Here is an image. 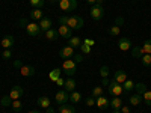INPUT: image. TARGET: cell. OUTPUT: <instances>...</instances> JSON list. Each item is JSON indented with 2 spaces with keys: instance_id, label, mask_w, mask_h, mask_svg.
<instances>
[{
  "instance_id": "cell-1",
  "label": "cell",
  "mask_w": 151,
  "mask_h": 113,
  "mask_svg": "<svg viewBox=\"0 0 151 113\" xmlns=\"http://www.w3.org/2000/svg\"><path fill=\"white\" fill-rule=\"evenodd\" d=\"M62 71H64V74H67L68 77H73L76 74V71H77V62L74 59H65L64 64H62Z\"/></svg>"
},
{
  "instance_id": "cell-2",
  "label": "cell",
  "mask_w": 151,
  "mask_h": 113,
  "mask_svg": "<svg viewBox=\"0 0 151 113\" xmlns=\"http://www.w3.org/2000/svg\"><path fill=\"white\" fill-rule=\"evenodd\" d=\"M83 24H85V21H83V18H82V17H79V15L68 17V23H67V26H68V27H71L73 30H79V29H82V27H83Z\"/></svg>"
},
{
  "instance_id": "cell-3",
  "label": "cell",
  "mask_w": 151,
  "mask_h": 113,
  "mask_svg": "<svg viewBox=\"0 0 151 113\" xmlns=\"http://www.w3.org/2000/svg\"><path fill=\"white\" fill-rule=\"evenodd\" d=\"M77 5H79L77 0H59V8L64 12H73L77 8Z\"/></svg>"
},
{
  "instance_id": "cell-4",
  "label": "cell",
  "mask_w": 151,
  "mask_h": 113,
  "mask_svg": "<svg viewBox=\"0 0 151 113\" xmlns=\"http://www.w3.org/2000/svg\"><path fill=\"white\" fill-rule=\"evenodd\" d=\"M107 91H109V94L113 95V97H121L122 92H124V87H122V84L116 83L115 80H112V82L109 83V86H107Z\"/></svg>"
},
{
  "instance_id": "cell-5",
  "label": "cell",
  "mask_w": 151,
  "mask_h": 113,
  "mask_svg": "<svg viewBox=\"0 0 151 113\" xmlns=\"http://www.w3.org/2000/svg\"><path fill=\"white\" fill-rule=\"evenodd\" d=\"M89 14H91V18L95 20V21H100L103 17H104V9L101 5H92V8L89 9Z\"/></svg>"
},
{
  "instance_id": "cell-6",
  "label": "cell",
  "mask_w": 151,
  "mask_h": 113,
  "mask_svg": "<svg viewBox=\"0 0 151 113\" xmlns=\"http://www.w3.org/2000/svg\"><path fill=\"white\" fill-rule=\"evenodd\" d=\"M26 32H27V35H30V36H38V35H41V29H40V24L38 23H35V21H32V23H27L26 24Z\"/></svg>"
},
{
  "instance_id": "cell-7",
  "label": "cell",
  "mask_w": 151,
  "mask_h": 113,
  "mask_svg": "<svg viewBox=\"0 0 151 113\" xmlns=\"http://www.w3.org/2000/svg\"><path fill=\"white\" fill-rule=\"evenodd\" d=\"M74 54H76V51H74V48L73 47H70V45H64L60 50H59V56L62 57V59H73L74 57Z\"/></svg>"
},
{
  "instance_id": "cell-8",
  "label": "cell",
  "mask_w": 151,
  "mask_h": 113,
  "mask_svg": "<svg viewBox=\"0 0 151 113\" xmlns=\"http://www.w3.org/2000/svg\"><path fill=\"white\" fill-rule=\"evenodd\" d=\"M55 99H56V103L59 106H62V104H65L67 101H70V94L65 89L64 91H58L56 95H55Z\"/></svg>"
},
{
  "instance_id": "cell-9",
  "label": "cell",
  "mask_w": 151,
  "mask_h": 113,
  "mask_svg": "<svg viewBox=\"0 0 151 113\" xmlns=\"http://www.w3.org/2000/svg\"><path fill=\"white\" fill-rule=\"evenodd\" d=\"M95 106H97L100 110H106L107 107H110V99L106 98L104 95H101V97L95 98Z\"/></svg>"
},
{
  "instance_id": "cell-10",
  "label": "cell",
  "mask_w": 151,
  "mask_h": 113,
  "mask_svg": "<svg viewBox=\"0 0 151 113\" xmlns=\"http://www.w3.org/2000/svg\"><path fill=\"white\" fill-rule=\"evenodd\" d=\"M58 32H59V36L60 38H65V39H70V38L73 36V29L68 27L67 24H60Z\"/></svg>"
},
{
  "instance_id": "cell-11",
  "label": "cell",
  "mask_w": 151,
  "mask_h": 113,
  "mask_svg": "<svg viewBox=\"0 0 151 113\" xmlns=\"http://www.w3.org/2000/svg\"><path fill=\"white\" fill-rule=\"evenodd\" d=\"M23 87L20 86V84H15V86H12V89L9 91V97L12 98V101L14 99H20L21 97H23Z\"/></svg>"
},
{
  "instance_id": "cell-12",
  "label": "cell",
  "mask_w": 151,
  "mask_h": 113,
  "mask_svg": "<svg viewBox=\"0 0 151 113\" xmlns=\"http://www.w3.org/2000/svg\"><path fill=\"white\" fill-rule=\"evenodd\" d=\"M0 45H2L3 48H9V50H11L12 47L15 45V38L12 36V35H5L3 39L0 41Z\"/></svg>"
},
{
  "instance_id": "cell-13",
  "label": "cell",
  "mask_w": 151,
  "mask_h": 113,
  "mask_svg": "<svg viewBox=\"0 0 151 113\" xmlns=\"http://www.w3.org/2000/svg\"><path fill=\"white\" fill-rule=\"evenodd\" d=\"M118 48L121 50V51H129V50L132 48V41H130V38H127V36L119 38V41H118Z\"/></svg>"
},
{
  "instance_id": "cell-14",
  "label": "cell",
  "mask_w": 151,
  "mask_h": 113,
  "mask_svg": "<svg viewBox=\"0 0 151 113\" xmlns=\"http://www.w3.org/2000/svg\"><path fill=\"white\" fill-rule=\"evenodd\" d=\"M113 80H115L116 83L122 84L125 80H127V74H125V71L122 69H116L115 72H113Z\"/></svg>"
},
{
  "instance_id": "cell-15",
  "label": "cell",
  "mask_w": 151,
  "mask_h": 113,
  "mask_svg": "<svg viewBox=\"0 0 151 113\" xmlns=\"http://www.w3.org/2000/svg\"><path fill=\"white\" fill-rule=\"evenodd\" d=\"M52 20L50 18H47V17H42L41 20H40V29H41V32H47L48 29H52Z\"/></svg>"
},
{
  "instance_id": "cell-16",
  "label": "cell",
  "mask_w": 151,
  "mask_h": 113,
  "mask_svg": "<svg viewBox=\"0 0 151 113\" xmlns=\"http://www.w3.org/2000/svg\"><path fill=\"white\" fill-rule=\"evenodd\" d=\"M20 72H21V75H24V77H32V75H35V68L30 67V65H21Z\"/></svg>"
},
{
  "instance_id": "cell-17",
  "label": "cell",
  "mask_w": 151,
  "mask_h": 113,
  "mask_svg": "<svg viewBox=\"0 0 151 113\" xmlns=\"http://www.w3.org/2000/svg\"><path fill=\"white\" fill-rule=\"evenodd\" d=\"M122 106H124V101H122L121 97H113V98L110 99V107H112L113 110H119Z\"/></svg>"
},
{
  "instance_id": "cell-18",
  "label": "cell",
  "mask_w": 151,
  "mask_h": 113,
  "mask_svg": "<svg viewBox=\"0 0 151 113\" xmlns=\"http://www.w3.org/2000/svg\"><path fill=\"white\" fill-rule=\"evenodd\" d=\"M64 89L70 94V92H73V91H76V80L73 79V77H68L67 80H65V83H64Z\"/></svg>"
},
{
  "instance_id": "cell-19",
  "label": "cell",
  "mask_w": 151,
  "mask_h": 113,
  "mask_svg": "<svg viewBox=\"0 0 151 113\" xmlns=\"http://www.w3.org/2000/svg\"><path fill=\"white\" fill-rule=\"evenodd\" d=\"M130 51H132V56H133V57L139 59V60H141V57L145 54V53L142 51V47H141V45H132Z\"/></svg>"
},
{
  "instance_id": "cell-20",
  "label": "cell",
  "mask_w": 151,
  "mask_h": 113,
  "mask_svg": "<svg viewBox=\"0 0 151 113\" xmlns=\"http://www.w3.org/2000/svg\"><path fill=\"white\" fill-rule=\"evenodd\" d=\"M44 36L47 38L48 41H56L58 38H59V32H58L56 29L52 27V29H48L47 32H44Z\"/></svg>"
},
{
  "instance_id": "cell-21",
  "label": "cell",
  "mask_w": 151,
  "mask_h": 113,
  "mask_svg": "<svg viewBox=\"0 0 151 113\" xmlns=\"http://www.w3.org/2000/svg\"><path fill=\"white\" fill-rule=\"evenodd\" d=\"M36 103H38V106L40 107H42V109H47V107H50V98L47 97V95H41L40 98L36 99Z\"/></svg>"
},
{
  "instance_id": "cell-22",
  "label": "cell",
  "mask_w": 151,
  "mask_h": 113,
  "mask_svg": "<svg viewBox=\"0 0 151 113\" xmlns=\"http://www.w3.org/2000/svg\"><path fill=\"white\" fill-rule=\"evenodd\" d=\"M142 101H144V98H142V95H139V94H133V95H130V98H129L130 106H139Z\"/></svg>"
},
{
  "instance_id": "cell-23",
  "label": "cell",
  "mask_w": 151,
  "mask_h": 113,
  "mask_svg": "<svg viewBox=\"0 0 151 113\" xmlns=\"http://www.w3.org/2000/svg\"><path fill=\"white\" fill-rule=\"evenodd\" d=\"M68 45L73 47L74 50H76V48H80V45H82V39H80L79 36H71L70 39H68Z\"/></svg>"
},
{
  "instance_id": "cell-24",
  "label": "cell",
  "mask_w": 151,
  "mask_h": 113,
  "mask_svg": "<svg viewBox=\"0 0 151 113\" xmlns=\"http://www.w3.org/2000/svg\"><path fill=\"white\" fill-rule=\"evenodd\" d=\"M29 17H30L32 20H35V21H40V20L44 17L42 9H32V11H30V14H29Z\"/></svg>"
},
{
  "instance_id": "cell-25",
  "label": "cell",
  "mask_w": 151,
  "mask_h": 113,
  "mask_svg": "<svg viewBox=\"0 0 151 113\" xmlns=\"http://www.w3.org/2000/svg\"><path fill=\"white\" fill-rule=\"evenodd\" d=\"M62 75V68H55V69H52L50 71V74H48V79L52 80V82H56L59 77Z\"/></svg>"
},
{
  "instance_id": "cell-26",
  "label": "cell",
  "mask_w": 151,
  "mask_h": 113,
  "mask_svg": "<svg viewBox=\"0 0 151 113\" xmlns=\"http://www.w3.org/2000/svg\"><path fill=\"white\" fill-rule=\"evenodd\" d=\"M59 113H76V107L65 103V104L59 106Z\"/></svg>"
},
{
  "instance_id": "cell-27",
  "label": "cell",
  "mask_w": 151,
  "mask_h": 113,
  "mask_svg": "<svg viewBox=\"0 0 151 113\" xmlns=\"http://www.w3.org/2000/svg\"><path fill=\"white\" fill-rule=\"evenodd\" d=\"M80 99H82V94H80V92H77V91L70 92V101H71L73 104H77Z\"/></svg>"
},
{
  "instance_id": "cell-28",
  "label": "cell",
  "mask_w": 151,
  "mask_h": 113,
  "mask_svg": "<svg viewBox=\"0 0 151 113\" xmlns=\"http://www.w3.org/2000/svg\"><path fill=\"white\" fill-rule=\"evenodd\" d=\"M122 87H124V92H133L134 91V82L127 79L122 83Z\"/></svg>"
},
{
  "instance_id": "cell-29",
  "label": "cell",
  "mask_w": 151,
  "mask_h": 113,
  "mask_svg": "<svg viewBox=\"0 0 151 113\" xmlns=\"http://www.w3.org/2000/svg\"><path fill=\"white\" fill-rule=\"evenodd\" d=\"M11 104H12V98L9 97V94H8V95H3L2 99H0V106H3V107H11Z\"/></svg>"
},
{
  "instance_id": "cell-30",
  "label": "cell",
  "mask_w": 151,
  "mask_h": 113,
  "mask_svg": "<svg viewBox=\"0 0 151 113\" xmlns=\"http://www.w3.org/2000/svg\"><path fill=\"white\" fill-rule=\"evenodd\" d=\"M107 32H109V35H110V36H118V35L121 33V27H119V26H116V24H112V26L109 27V30H107Z\"/></svg>"
},
{
  "instance_id": "cell-31",
  "label": "cell",
  "mask_w": 151,
  "mask_h": 113,
  "mask_svg": "<svg viewBox=\"0 0 151 113\" xmlns=\"http://www.w3.org/2000/svg\"><path fill=\"white\" fill-rule=\"evenodd\" d=\"M134 91H136V94H139V95H144L148 89H147V86L144 84V83H136L134 84Z\"/></svg>"
},
{
  "instance_id": "cell-32",
  "label": "cell",
  "mask_w": 151,
  "mask_h": 113,
  "mask_svg": "<svg viewBox=\"0 0 151 113\" xmlns=\"http://www.w3.org/2000/svg\"><path fill=\"white\" fill-rule=\"evenodd\" d=\"M44 2L45 0H29V3L33 9H41L44 6Z\"/></svg>"
},
{
  "instance_id": "cell-33",
  "label": "cell",
  "mask_w": 151,
  "mask_h": 113,
  "mask_svg": "<svg viewBox=\"0 0 151 113\" xmlns=\"http://www.w3.org/2000/svg\"><path fill=\"white\" fill-rule=\"evenodd\" d=\"M104 94V91H103V87L101 86H95L94 89H92V92H91V95L94 97V98H98V97H101Z\"/></svg>"
},
{
  "instance_id": "cell-34",
  "label": "cell",
  "mask_w": 151,
  "mask_h": 113,
  "mask_svg": "<svg viewBox=\"0 0 151 113\" xmlns=\"http://www.w3.org/2000/svg\"><path fill=\"white\" fill-rule=\"evenodd\" d=\"M141 47H142V51H144V53L151 54V39H147V41H145Z\"/></svg>"
},
{
  "instance_id": "cell-35",
  "label": "cell",
  "mask_w": 151,
  "mask_h": 113,
  "mask_svg": "<svg viewBox=\"0 0 151 113\" xmlns=\"http://www.w3.org/2000/svg\"><path fill=\"white\" fill-rule=\"evenodd\" d=\"M109 74H110V69L107 65H103L101 68H100V77L104 79V77H109Z\"/></svg>"
},
{
  "instance_id": "cell-36",
  "label": "cell",
  "mask_w": 151,
  "mask_h": 113,
  "mask_svg": "<svg viewBox=\"0 0 151 113\" xmlns=\"http://www.w3.org/2000/svg\"><path fill=\"white\" fill-rule=\"evenodd\" d=\"M141 62H142V65L144 67H151V54H144L142 57H141Z\"/></svg>"
},
{
  "instance_id": "cell-37",
  "label": "cell",
  "mask_w": 151,
  "mask_h": 113,
  "mask_svg": "<svg viewBox=\"0 0 151 113\" xmlns=\"http://www.w3.org/2000/svg\"><path fill=\"white\" fill-rule=\"evenodd\" d=\"M11 107L14 109L15 112H20V110L23 109V103L20 101V99H14V101H12V104H11Z\"/></svg>"
},
{
  "instance_id": "cell-38",
  "label": "cell",
  "mask_w": 151,
  "mask_h": 113,
  "mask_svg": "<svg viewBox=\"0 0 151 113\" xmlns=\"http://www.w3.org/2000/svg\"><path fill=\"white\" fill-rule=\"evenodd\" d=\"M80 50H82V54H89V53H91V50H92V47H91V45H88V44H85V42H82Z\"/></svg>"
},
{
  "instance_id": "cell-39",
  "label": "cell",
  "mask_w": 151,
  "mask_h": 113,
  "mask_svg": "<svg viewBox=\"0 0 151 113\" xmlns=\"http://www.w3.org/2000/svg\"><path fill=\"white\" fill-rule=\"evenodd\" d=\"M142 98H144V101H145L147 106H151V91H147V92L142 95Z\"/></svg>"
},
{
  "instance_id": "cell-40",
  "label": "cell",
  "mask_w": 151,
  "mask_h": 113,
  "mask_svg": "<svg viewBox=\"0 0 151 113\" xmlns=\"http://www.w3.org/2000/svg\"><path fill=\"white\" fill-rule=\"evenodd\" d=\"M85 104L88 106V107H92V106H95V98L91 95V97H88L86 98V101H85Z\"/></svg>"
},
{
  "instance_id": "cell-41",
  "label": "cell",
  "mask_w": 151,
  "mask_h": 113,
  "mask_svg": "<svg viewBox=\"0 0 151 113\" xmlns=\"http://www.w3.org/2000/svg\"><path fill=\"white\" fill-rule=\"evenodd\" d=\"M124 23H125L124 17H116V18H115V23H113V24H116V26L122 27V26H124Z\"/></svg>"
},
{
  "instance_id": "cell-42",
  "label": "cell",
  "mask_w": 151,
  "mask_h": 113,
  "mask_svg": "<svg viewBox=\"0 0 151 113\" xmlns=\"http://www.w3.org/2000/svg\"><path fill=\"white\" fill-rule=\"evenodd\" d=\"M11 56H12V51L9 48H5V51H3V54H2V57L5 59V60H8V59H11Z\"/></svg>"
},
{
  "instance_id": "cell-43",
  "label": "cell",
  "mask_w": 151,
  "mask_h": 113,
  "mask_svg": "<svg viewBox=\"0 0 151 113\" xmlns=\"http://www.w3.org/2000/svg\"><path fill=\"white\" fill-rule=\"evenodd\" d=\"M58 21H59V24H67L68 23V17L67 15H62V17H59Z\"/></svg>"
},
{
  "instance_id": "cell-44",
  "label": "cell",
  "mask_w": 151,
  "mask_h": 113,
  "mask_svg": "<svg viewBox=\"0 0 151 113\" xmlns=\"http://www.w3.org/2000/svg\"><path fill=\"white\" fill-rule=\"evenodd\" d=\"M119 112H121V113H132V110H130L129 106H122V107L119 109Z\"/></svg>"
},
{
  "instance_id": "cell-45",
  "label": "cell",
  "mask_w": 151,
  "mask_h": 113,
  "mask_svg": "<svg viewBox=\"0 0 151 113\" xmlns=\"http://www.w3.org/2000/svg\"><path fill=\"white\" fill-rule=\"evenodd\" d=\"M64 83H65V80H64V77L60 75V77L56 80V84H58V86H60V87H64Z\"/></svg>"
},
{
  "instance_id": "cell-46",
  "label": "cell",
  "mask_w": 151,
  "mask_h": 113,
  "mask_svg": "<svg viewBox=\"0 0 151 113\" xmlns=\"http://www.w3.org/2000/svg\"><path fill=\"white\" fill-rule=\"evenodd\" d=\"M73 59L79 64V62H82V60H83V54H74V57H73Z\"/></svg>"
},
{
  "instance_id": "cell-47",
  "label": "cell",
  "mask_w": 151,
  "mask_h": 113,
  "mask_svg": "<svg viewBox=\"0 0 151 113\" xmlns=\"http://www.w3.org/2000/svg\"><path fill=\"white\" fill-rule=\"evenodd\" d=\"M109 83H110L109 77H104V79H101V84H103V86H109Z\"/></svg>"
},
{
  "instance_id": "cell-48",
  "label": "cell",
  "mask_w": 151,
  "mask_h": 113,
  "mask_svg": "<svg viewBox=\"0 0 151 113\" xmlns=\"http://www.w3.org/2000/svg\"><path fill=\"white\" fill-rule=\"evenodd\" d=\"M83 42H85V44H88V45H91V47L95 44V41H94V39H88V38H86V39H85Z\"/></svg>"
},
{
  "instance_id": "cell-49",
  "label": "cell",
  "mask_w": 151,
  "mask_h": 113,
  "mask_svg": "<svg viewBox=\"0 0 151 113\" xmlns=\"http://www.w3.org/2000/svg\"><path fill=\"white\" fill-rule=\"evenodd\" d=\"M26 24H27V23H26V18H21V20H20V26H21V27H26Z\"/></svg>"
},
{
  "instance_id": "cell-50",
  "label": "cell",
  "mask_w": 151,
  "mask_h": 113,
  "mask_svg": "<svg viewBox=\"0 0 151 113\" xmlns=\"http://www.w3.org/2000/svg\"><path fill=\"white\" fill-rule=\"evenodd\" d=\"M14 67H15V68H21V62H20V60H15V62H14Z\"/></svg>"
},
{
  "instance_id": "cell-51",
  "label": "cell",
  "mask_w": 151,
  "mask_h": 113,
  "mask_svg": "<svg viewBox=\"0 0 151 113\" xmlns=\"http://www.w3.org/2000/svg\"><path fill=\"white\" fill-rule=\"evenodd\" d=\"M45 112H47V113H55V109H52V107H47V109H45Z\"/></svg>"
},
{
  "instance_id": "cell-52",
  "label": "cell",
  "mask_w": 151,
  "mask_h": 113,
  "mask_svg": "<svg viewBox=\"0 0 151 113\" xmlns=\"http://www.w3.org/2000/svg\"><path fill=\"white\" fill-rule=\"evenodd\" d=\"M86 2L89 3V5H95V2H97V0H86Z\"/></svg>"
},
{
  "instance_id": "cell-53",
  "label": "cell",
  "mask_w": 151,
  "mask_h": 113,
  "mask_svg": "<svg viewBox=\"0 0 151 113\" xmlns=\"http://www.w3.org/2000/svg\"><path fill=\"white\" fill-rule=\"evenodd\" d=\"M48 3H59V0H47Z\"/></svg>"
},
{
  "instance_id": "cell-54",
  "label": "cell",
  "mask_w": 151,
  "mask_h": 113,
  "mask_svg": "<svg viewBox=\"0 0 151 113\" xmlns=\"http://www.w3.org/2000/svg\"><path fill=\"white\" fill-rule=\"evenodd\" d=\"M103 2H104V0H97L95 5H103Z\"/></svg>"
},
{
  "instance_id": "cell-55",
  "label": "cell",
  "mask_w": 151,
  "mask_h": 113,
  "mask_svg": "<svg viewBox=\"0 0 151 113\" xmlns=\"http://www.w3.org/2000/svg\"><path fill=\"white\" fill-rule=\"evenodd\" d=\"M29 113H40V112H38V110H30Z\"/></svg>"
},
{
  "instance_id": "cell-56",
  "label": "cell",
  "mask_w": 151,
  "mask_h": 113,
  "mask_svg": "<svg viewBox=\"0 0 151 113\" xmlns=\"http://www.w3.org/2000/svg\"><path fill=\"white\" fill-rule=\"evenodd\" d=\"M113 113H121V112H119V110H115V112H113Z\"/></svg>"
},
{
  "instance_id": "cell-57",
  "label": "cell",
  "mask_w": 151,
  "mask_h": 113,
  "mask_svg": "<svg viewBox=\"0 0 151 113\" xmlns=\"http://www.w3.org/2000/svg\"><path fill=\"white\" fill-rule=\"evenodd\" d=\"M132 2H137V0H132Z\"/></svg>"
}]
</instances>
